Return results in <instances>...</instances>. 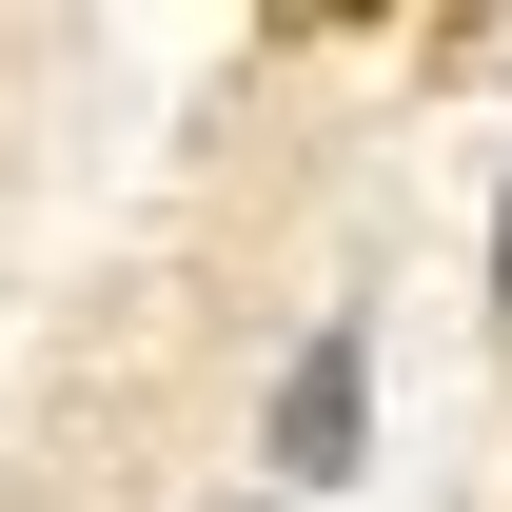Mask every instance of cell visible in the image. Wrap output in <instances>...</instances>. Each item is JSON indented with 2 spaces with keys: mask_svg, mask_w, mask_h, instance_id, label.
Here are the masks:
<instances>
[{
  "mask_svg": "<svg viewBox=\"0 0 512 512\" xmlns=\"http://www.w3.org/2000/svg\"><path fill=\"white\" fill-rule=\"evenodd\" d=\"M355 453H375V316H316L296 355H276V473L335 493Z\"/></svg>",
  "mask_w": 512,
  "mask_h": 512,
  "instance_id": "1",
  "label": "cell"
},
{
  "mask_svg": "<svg viewBox=\"0 0 512 512\" xmlns=\"http://www.w3.org/2000/svg\"><path fill=\"white\" fill-rule=\"evenodd\" d=\"M493 316H512V197H493Z\"/></svg>",
  "mask_w": 512,
  "mask_h": 512,
  "instance_id": "2",
  "label": "cell"
},
{
  "mask_svg": "<svg viewBox=\"0 0 512 512\" xmlns=\"http://www.w3.org/2000/svg\"><path fill=\"white\" fill-rule=\"evenodd\" d=\"M237 512H256V493H237Z\"/></svg>",
  "mask_w": 512,
  "mask_h": 512,
  "instance_id": "3",
  "label": "cell"
}]
</instances>
